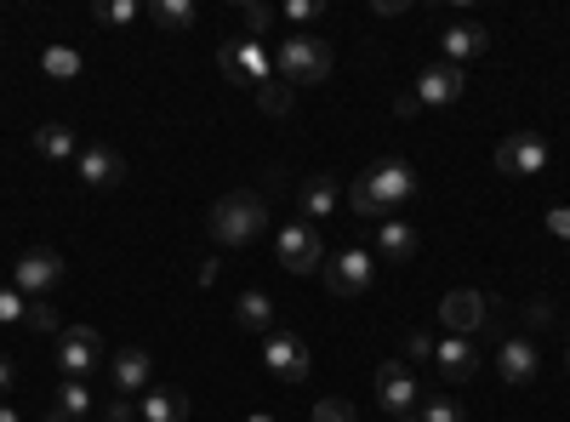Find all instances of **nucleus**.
I'll return each mask as SVG.
<instances>
[{"label":"nucleus","instance_id":"nucleus-28","mask_svg":"<svg viewBox=\"0 0 570 422\" xmlns=\"http://www.w3.org/2000/svg\"><path fill=\"white\" fill-rule=\"evenodd\" d=\"M411 422H462V405H456V400H445V394H440V400H422Z\"/></svg>","mask_w":570,"mask_h":422},{"label":"nucleus","instance_id":"nucleus-22","mask_svg":"<svg viewBox=\"0 0 570 422\" xmlns=\"http://www.w3.org/2000/svg\"><path fill=\"white\" fill-rule=\"evenodd\" d=\"M35 155L40 160H75L80 149H75V131L63 126V120H46L40 131H35Z\"/></svg>","mask_w":570,"mask_h":422},{"label":"nucleus","instance_id":"nucleus-17","mask_svg":"<svg viewBox=\"0 0 570 422\" xmlns=\"http://www.w3.org/2000/svg\"><path fill=\"white\" fill-rule=\"evenodd\" d=\"M376 257L383 263H411L416 257V223H405V217L376 223Z\"/></svg>","mask_w":570,"mask_h":422},{"label":"nucleus","instance_id":"nucleus-37","mask_svg":"<svg viewBox=\"0 0 570 422\" xmlns=\"http://www.w3.org/2000/svg\"><path fill=\"white\" fill-rule=\"evenodd\" d=\"M548 228L559 234V241H570V206H553V212H548Z\"/></svg>","mask_w":570,"mask_h":422},{"label":"nucleus","instance_id":"nucleus-24","mask_svg":"<svg viewBox=\"0 0 570 422\" xmlns=\"http://www.w3.org/2000/svg\"><path fill=\"white\" fill-rule=\"evenodd\" d=\"M337 183H331V177H308L303 183V217L308 223H320V217H331V212H337Z\"/></svg>","mask_w":570,"mask_h":422},{"label":"nucleus","instance_id":"nucleus-2","mask_svg":"<svg viewBox=\"0 0 570 422\" xmlns=\"http://www.w3.org/2000/svg\"><path fill=\"white\" fill-rule=\"evenodd\" d=\"M263 228H268V206L252 189H234L212 206V241L217 246H252Z\"/></svg>","mask_w":570,"mask_h":422},{"label":"nucleus","instance_id":"nucleus-33","mask_svg":"<svg viewBox=\"0 0 570 422\" xmlns=\"http://www.w3.org/2000/svg\"><path fill=\"white\" fill-rule=\"evenodd\" d=\"M285 18H292V23H314L320 18V0H285Z\"/></svg>","mask_w":570,"mask_h":422},{"label":"nucleus","instance_id":"nucleus-25","mask_svg":"<svg viewBox=\"0 0 570 422\" xmlns=\"http://www.w3.org/2000/svg\"><path fill=\"white\" fill-rule=\"evenodd\" d=\"M149 23H160V29H195L200 23V12H195V0H149Z\"/></svg>","mask_w":570,"mask_h":422},{"label":"nucleus","instance_id":"nucleus-27","mask_svg":"<svg viewBox=\"0 0 570 422\" xmlns=\"http://www.w3.org/2000/svg\"><path fill=\"white\" fill-rule=\"evenodd\" d=\"M137 0H109V7H104V0H98V7H91V18H98V23H115V29H126V23H137Z\"/></svg>","mask_w":570,"mask_h":422},{"label":"nucleus","instance_id":"nucleus-1","mask_svg":"<svg viewBox=\"0 0 570 422\" xmlns=\"http://www.w3.org/2000/svg\"><path fill=\"white\" fill-rule=\"evenodd\" d=\"M405 200H416V166L400 160V155L365 166V171L354 177V189H348V206H354L360 217H376V223L394 217Z\"/></svg>","mask_w":570,"mask_h":422},{"label":"nucleus","instance_id":"nucleus-19","mask_svg":"<svg viewBox=\"0 0 570 422\" xmlns=\"http://www.w3.org/2000/svg\"><path fill=\"white\" fill-rule=\"evenodd\" d=\"M137 416L142 422H188V394L183 389H142Z\"/></svg>","mask_w":570,"mask_h":422},{"label":"nucleus","instance_id":"nucleus-3","mask_svg":"<svg viewBox=\"0 0 570 422\" xmlns=\"http://www.w3.org/2000/svg\"><path fill=\"white\" fill-rule=\"evenodd\" d=\"M274 75L285 86H320L331 75V40H320V35H285V46H274Z\"/></svg>","mask_w":570,"mask_h":422},{"label":"nucleus","instance_id":"nucleus-12","mask_svg":"<svg viewBox=\"0 0 570 422\" xmlns=\"http://www.w3.org/2000/svg\"><path fill=\"white\" fill-rule=\"evenodd\" d=\"M462 91H468V75L456 63H428L416 75V104H428V109H451Z\"/></svg>","mask_w":570,"mask_h":422},{"label":"nucleus","instance_id":"nucleus-5","mask_svg":"<svg viewBox=\"0 0 570 422\" xmlns=\"http://www.w3.org/2000/svg\"><path fill=\"white\" fill-rule=\"evenodd\" d=\"M376 405H383L389 416H400V422L416 416L422 389H416V377H411L405 360H383V365H376Z\"/></svg>","mask_w":570,"mask_h":422},{"label":"nucleus","instance_id":"nucleus-15","mask_svg":"<svg viewBox=\"0 0 570 422\" xmlns=\"http://www.w3.org/2000/svg\"><path fill=\"white\" fill-rule=\"evenodd\" d=\"M537 365H542V354H537L531 337H508V343L497 349V371H502L508 389H525V383L537 377Z\"/></svg>","mask_w":570,"mask_h":422},{"label":"nucleus","instance_id":"nucleus-20","mask_svg":"<svg viewBox=\"0 0 570 422\" xmlns=\"http://www.w3.org/2000/svg\"><path fill=\"white\" fill-rule=\"evenodd\" d=\"M440 46H445V63H456V69H462L468 58H480V52H485L491 35H485L480 23H456V29H445V40H440Z\"/></svg>","mask_w":570,"mask_h":422},{"label":"nucleus","instance_id":"nucleus-11","mask_svg":"<svg viewBox=\"0 0 570 422\" xmlns=\"http://www.w3.org/2000/svg\"><path fill=\"white\" fill-rule=\"evenodd\" d=\"M263 360H268V371H274L279 383H303L308 371H314L308 343H303V337H292V332H274V337L263 343Z\"/></svg>","mask_w":570,"mask_h":422},{"label":"nucleus","instance_id":"nucleus-14","mask_svg":"<svg viewBox=\"0 0 570 422\" xmlns=\"http://www.w3.org/2000/svg\"><path fill=\"white\" fill-rule=\"evenodd\" d=\"M485 308H491V303H485L480 292H468V286H462V292H445L440 320H445V332H451V337H468V332H480V325H485Z\"/></svg>","mask_w":570,"mask_h":422},{"label":"nucleus","instance_id":"nucleus-31","mask_svg":"<svg viewBox=\"0 0 570 422\" xmlns=\"http://www.w3.org/2000/svg\"><path fill=\"white\" fill-rule=\"evenodd\" d=\"M29 314V297L18 292V286H0V325H12V320H23Z\"/></svg>","mask_w":570,"mask_h":422},{"label":"nucleus","instance_id":"nucleus-13","mask_svg":"<svg viewBox=\"0 0 570 422\" xmlns=\"http://www.w3.org/2000/svg\"><path fill=\"white\" fill-rule=\"evenodd\" d=\"M75 171H80L86 189H120V183H126V160H120L115 149H104V144L80 149V155H75Z\"/></svg>","mask_w":570,"mask_h":422},{"label":"nucleus","instance_id":"nucleus-6","mask_svg":"<svg viewBox=\"0 0 570 422\" xmlns=\"http://www.w3.org/2000/svg\"><path fill=\"white\" fill-rule=\"evenodd\" d=\"M274 252H279V263L292 268V274H314V268L325 263V246H320V228H314L308 217H297V223H285V228L274 234Z\"/></svg>","mask_w":570,"mask_h":422},{"label":"nucleus","instance_id":"nucleus-38","mask_svg":"<svg viewBox=\"0 0 570 422\" xmlns=\"http://www.w3.org/2000/svg\"><path fill=\"white\" fill-rule=\"evenodd\" d=\"M217 274H223V268H217V257H206V263H200V274H195V279H200V286H217Z\"/></svg>","mask_w":570,"mask_h":422},{"label":"nucleus","instance_id":"nucleus-7","mask_svg":"<svg viewBox=\"0 0 570 422\" xmlns=\"http://www.w3.org/2000/svg\"><path fill=\"white\" fill-rule=\"evenodd\" d=\"M217 63H223L228 80H240V86H263L274 75V52H268V46H257V40H223L217 46Z\"/></svg>","mask_w":570,"mask_h":422},{"label":"nucleus","instance_id":"nucleus-9","mask_svg":"<svg viewBox=\"0 0 570 422\" xmlns=\"http://www.w3.org/2000/svg\"><path fill=\"white\" fill-rule=\"evenodd\" d=\"M497 171L502 177H537V171H548V137H537V131L502 137V144H497Z\"/></svg>","mask_w":570,"mask_h":422},{"label":"nucleus","instance_id":"nucleus-8","mask_svg":"<svg viewBox=\"0 0 570 422\" xmlns=\"http://www.w3.org/2000/svg\"><path fill=\"white\" fill-rule=\"evenodd\" d=\"M371 279H376V257L365 246H343L337 257H331V268H325L331 297H360V292H371Z\"/></svg>","mask_w":570,"mask_h":422},{"label":"nucleus","instance_id":"nucleus-34","mask_svg":"<svg viewBox=\"0 0 570 422\" xmlns=\"http://www.w3.org/2000/svg\"><path fill=\"white\" fill-rule=\"evenodd\" d=\"M434 349H440V343L428 337V332H411V337H405V354H411V360H434Z\"/></svg>","mask_w":570,"mask_h":422},{"label":"nucleus","instance_id":"nucleus-36","mask_svg":"<svg viewBox=\"0 0 570 422\" xmlns=\"http://www.w3.org/2000/svg\"><path fill=\"white\" fill-rule=\"evenodd\" d=\"M104 416H109V422H131V416H137V405H131L126 394H115V400L104 405Z\"/></svg>","mask_w":570,"mask_h":422},{"label":"nucleus","instance_id":"nucleus-32","mask_svg":"<svg viewBox=\"0 0 570 422\" xmlns=\"http://www.w3.org/2000/svg\"><path fill=\"white\" fill-rule=\"evenodd\" d=\"M308 422H354V405H348V400H320V405L308 411Z\"/></svg>","mask_w":570,"mask_h":422},{"label":"nucleus","instance_id":"nucleus-41","mask_svg":"<svg viewBox=\"0 0 570 422\" xmlns=\"http://www.w3.org/2000/svg\"><path fill=\"white\" fill-rule=\"evenodd\" d=\"M246 422H274V416H268V411H252V416H246Z\"/></svg>","mask_w":570,"mask_h":422},{"label":"nucleus","instance_id":"nucleus-21","mask_svg":"<svg viewBox=\"0 0 570 422\" xmlns=\"http://www.w3.org/2000/svg\"><path fill=\"white\" fill-rule=\"evenodd\" d=\"M234 320H240V332L274 337V303H268V292H240V297H234Z\"/></svg>","mask_w":570,"mask_h":422},{"label":"nucleus","instance_id":"nucleus-23","mask_svg":"<svg viewBox=\"0 0 570 422\" xmlns=\"http://www.w3.org/2000/svg\"><path fill=\"white\" fill-rule=\"evenodd\" d=\"M91 411V389L86 383H58V400L46 411V422H80Z\"/></svg>","mask_w":570,"mask_h":422},{"label":"nucleus","instance_id":"nucleus-16","mask_svg":"<svg viewBox=\"0 0 570 422\" xmlns=\"http://www.w3.org/2000/svg\"><path fill=\"white\" fill-rule=\"evenodd\" d=\"M149 377H155V360L142 354V349H120V354L109 360V383H115V394H137V389H149Z\"/></svg>","mask_w":570,"mask_h":422},{"label":"nucleus","instance_id":"nucleus-39","mask_svg":"<svg viewBox=\"0 0 570 422\" xmlns=\"http://www.w3.org/2000/svg\"><path fill=\"white\" fill-rule=\"evenodd\" d=\"M0 389H12V360L0 354Z\"/></svg>","mask_w":570,"mask_h":422},{"label":"nucleus","instance_id":"nucleus-10","mask_svg":"<svg viewBox=\"0 0 570 422\" xmlns=\"http://www.w3.org/2000/svg\"><path fill=\"white\" fill-rule=\"evenodd\" d=\"M58 279H63V257L52 246H35L12 263V286L23 297H46V292H58Z\"/></svg>","mask_w":570,"mask_h":422},{"label":"nucleus","instance_id":"nucleus-4","mask_svg":"<svg viewBox=\"0 0 570 422\" xmlns=\"http://www.w3.org/2000/svg\"><path fill=\"white\" fill-rule=\"evenodd\" d=\"M58 371L63 383H86L91 371H104V337L91 325H63L58 332Z\"/></svg>","mask_w":570,"mask_h":422},{"label":"nucleus","instance_id":"nucleus-18","mask_svg":"<svg viewBox=\"0 0 570 422\" xmlns=\"http://www.w3.org/2000/svg\"><path fill=\"white\" fill-rule=\"evenodd\" d=\"M434 360H440V371H445V383H468L473 371H480V349H473L468 337H445V343L434 349Z\"/></svg>","mask_w":570,"mask_h":422},{"label":"nucleus","instance_id":"nucleus-42","mask_svg":"<svg viewBox=\"0 0 570 422\" xmlns=\"http://www.w3.org/2000/svg\"><path fill=\"white\" fill-rule=\"evenodd\" d=\"M564 365H570V343H564Z\"/></svg>","mask_w":570,"mask_h":422},{"label":"nucleus","instance_id":"nucleus-26","mask_svg":"<svg viewBox=\"0 0 570 422\" xmlns=\"http://www.w3.org/2000/svg\"><path fill=\"white\" fill-rule=\"evenodd\" d=\"M40 69L52 75V80H75L86 63H80V52H75V46H46V52H40Z\"/></svg>","mask_w":570,"mask_h":422},{"label":"nucleus","instance_id":"nucleus-29","mask_svg":"<svg viewBox=\"0 0 570 422\" xmlns=\"http://www.w3.org/2000/svg\"><path fill=\"white\" fill-rule=\"evenodd\" d=\"M23 325H29V332H46V337H52V332H58V308L46 303V297H29V314H23Z\"/></svg>","mask_w":570,"mask_h":422},{"label":"nucleus","instance_id":"nucleus-40","mask_svg":"<svg viewBox=\"0 0 570 422\" xmlns=\"http://www.w3.org/2000/svg\"><path fill=\"white\" fill-rule=\"evenodd\" d=\"M0 422H18V411H12V405H0Z\"/></svg>","mask_w":570,"mask_h":422},{"label":"nucleus","instance_id":"nucleus-30","mask_svg":"<svg viewBox=\"0 0 570 422\" xmlns=\"http://www.w3.org/2000/svg\"><path fill=\"white\" fill-rule=\"evenodd\" d=\"M257 104H263V115H292V91H285L279 80H263L257 86Z\"/></svg>","mask_w":570,"mask_h":422},{"label":"nucleus","instance_id":"nucleus-35","mask_svg":"<svg viewBox=\"0 0 570 422\" xmlns=\"http://www.w3.org/2000/svg\"><path fill=\"white\" fill-rule=\"evenodd\" d=\"M240 18H246V29H252V35H263V29L274 23V12H268V7H240Z\"/></svg>","mask_w":570,"mask_h":422}]
</instances>
